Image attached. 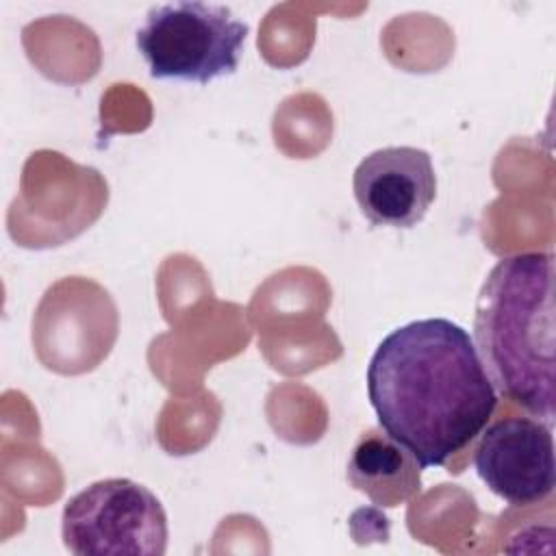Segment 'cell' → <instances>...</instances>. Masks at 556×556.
<instances>
[{
  "label": "cell",
  "mask_w": 556,
  "mask_h": 556,
  "mask_svg": "<svg viewBox=\"0 0 556 556\" xmlns=\"http://www.w3.org/2000/svg\"><path fill=\"white\" fill-rule=\"evenodd\" d=\"M419 471L417 460L400 443L376 430L361 434L348 460V482L382 508L400 506L419 493Z\"/></svg>",
  "instance_id": "52a82bcc"
},
{
  "label": "cell",
  "mask_w": 556,
  "mask_h": 556,
  "mask_svg": "<svg viewBox=\"0 0 556 556\" xmlns=\"http://www.w3.org/2000/svg\"><path fill=\"white\" fill-rule=\"evenodd\" d=\"M554 252H519L486 274L473 315L482 367L506 400L552 426L554 393Z\"/></svg>",
  "instance_id": "7a4b0ae2"
},
{
  "label": "cell",
  "mask_w": 556,
  "mask_h": 556,
  "mask_svg": "<svg viewBox=\"0 0 556 556\" xmlns=\"http://www.w3.org/2000/svg\"><path fill=\"white\" fill-rule=\"evenodd\" d=\"M245 35L224 4L169 2L146 13L135 43L152 78L206 85L237 70Z\"/></svg>",
  "instance_id": "3957f363"
},
{
  "label": "cell",
  "mask_w": 556,
  "mask_h": 556,
  "mask_svg": "<svg viewBox=\"0 0 556 556\" xmlns=\"http://www.w3.org/2000/svg\"><path fill=\"white\" fill-rule=\"evenodd\" d=\"M473 467L489 491L508 504L543 502L556 484L552 426L532 417H504L484 426Z\"/></svg>",
  "instance_id": "5b68a950"
},
{
  "label": "cell",
  "mask_w": 556,
  "mask_h": 556,
  "mask_svg": "<svg viewBox=\"0 0 556 556\" xmlns=\"http://www.w3.org/2000/svg\"><path fill=\"white\" fill-rule=\"evenodd\" d=\"M61 536L65 547L78 556H163L167 515L143 484L106 478L65 502Z\"/></svg>",
  "instance_id": "277c9868"
},
{
  "label": "cell",
  "mask_w": 556,
  "mask_h": 556,
  "mask_svg": "<svg viewBox=\"0 0 556 556\" xmlns=\"http://www.w3.org/2000/svg\"><path fill=\"white\" fill-rule=\"evenodd\" d=\"M367 395L378 426L421 469L469 445L497 404L473 339L445 317L391 330L369 358Z\"/></svg>",
  "instance_id": "6da1fadb"
},
{
  "label": "cell",
  "mask_w": 556,
  "mask_h": 556,
  "mask_svg": "<svg viewBox=\"0 0 556 556\" xmlns=\"http://www.w3.org/2000/svg\"><path fill=\"white\" fill-rule=\"evenodd\" d=\"M352 187L361 213L374 226L413 228L437 198V174L426 150L389 146L356 165Z\"/></svg>",
  "instance_id": "8992f818"
}]
</instances>
